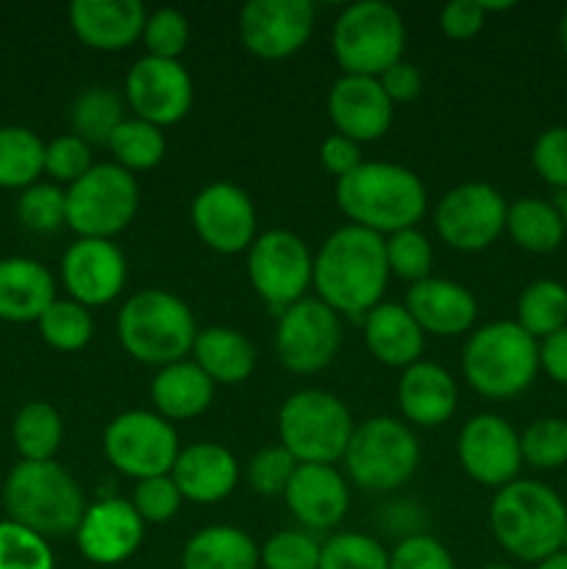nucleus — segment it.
<instances>
[{"mask_svg":"<svg viewBox=\"0 0 567 569\" xmlns=\"http://www.w3.org/2000/svg\"><path fill=\"white\" fill-rule=\"evenodd\" d=\"M484 22H487V14H484L478 0H454L439 14V28L445 31V37L459 39V42L476 37L484 28Z\"/></svg>","mask_w":567,"mask_h":569,"instance_id":"obj_51","label":"nucleus"},{"mask_svg":"<svg viewBox=\"0 0 567 569\" xmlns=\"http://www.w3.org/2000/svg\"><path fill=\"white\" fill-rule=\"evenodd\" d=\"M315 276V256L304 239L292 231H267L256 237L248 250V278L253 292L284 315L292 303L306 298Z\"/></svg>","mask_w":567,"mask_h":569,"instance_id":"obj_12","label":"nucleus"},{"mask_svg":"<svg viewBox=\"0 0 567 569\" xmlns=\"http://www.w3.org/2000/svg\"><path fill=\"white\" fill-rule=\"evenodd\" d=\"M320 164L322 170L331 172L337 181L339 178L350 176V172L361 167L359 144H356L354 139L342 137V133H334V137H328L326 142L320 144Z\"/></svg>","mask_w":567,"mask_h":569,"instance_id":"obj_52","label":"nucleus"},{"mask_svg":"<svg viewBox=\"0 0 567 569\" xmlns=\"http://www.w3.org/2000/svg\"><path fill=\"white\" fill-rule=\"evenodd\" d=\"M181 503L183 498L170 476H156L137 481L131 500V506L142 517V522H156V526L159 522H170L178 515V509H181Z\"/></svg>","mask_w":567,"mask_h":569,"instance_id":"obj_48","label":"nucleus"},{"mask_svg":"<svg viewBox=\"0 0 567 569\" xmlns=\"http://www.w3.org/2000/svg\"><path fill=\"white\" fill-rule=\"evenodd\" d=\"M14 448L20 450L22 461H53L64 439V422L50 403L31 400L22 406L11 426Z\"/></svg>","mask_w":567,"mask_h":569,"instance_id":"obj_33","label":"nucleus"},{"mask_svg":"<svg viewBox=\"0 0 567 569\" xmlns=\"http://www.w3.org/2000/svg\"><path fill=\"white\" fill-rule=\"evenodd\" d=\"M461 370L481 398H517L537 378L539 345L517 322H489L467 339Z\"/></svg>","mask_w":567,"mask_h":569,"instance_id":"obj_6","label":"nucleus"},{"mask_svg":"<svg viewBox=\"0 0 567 569\" xmlns=\"http://www.w3.org/2000/svg\"><path fill=\"white\" fill-rule=\"evenodd\" d=\"M317 569H389V553L367 533H337L322 545Z\"/></svg>","mask_w":567,"mask_h":569,"instance_id":"obj_41","label":"nucleus"},{"mask_svg":"<svg viewBox=\"0 0 567 569\" xmlns=\"http://www.w3.org/2000/svg\"><path fill=\"white\" fill-rule=\"evenodd\" d=\"M531 164L545 183L567 192V126H554L539 133L531 150Z\"/></svg>","mask_w":567,"mask_h":569,"instance_id":"obj_50","label":"nucleus"},{"mask_svg":"<svg viewBox=\"0 0 567 569\" xmlns=\"http://www.w3.org/2000/svg\"><path fill=\"white\" fill-rule=\"evenodd\" d=\"M342 459L356 487L367 492H389L415 476L420 445L406 422L395 417H370L354 428Z\"/></svg>","mask_w":567,"mask_h":569,"instance_id":"obj_9","label":"nucleus"},{"mask_svg":"<svg viewBox=\"0 0 567 569\" xmlns=\"http://www.w3.org/2000/svg\"><path fill=\"white\" fill-rule=\"evenodd\" d=\"M389 569H456L454 556L428 533L404 537L389 553Z\"/></svg>","mask_w":567,"mask_h":569,"instance_id":"obj_49","label":"nucleus"},{"mask_svg":"<svg viewBox=\"0 0 567 569\" xmlns=\"http://www.w3.org/2000/svg\"><path fill=\"white\" fill-rule=\"evenodd\" d=\"M103 453L115 470L133 481L170 476L178 453V433L172 422L153 411H122L106 426Z\"/></svg>","mask_w":567,"mask_h":569,"instance_id":"obj_11","label":"nucleus"},{"mask_svg":"<svg viewBox=\"0 0 567 569\" xmlns=\"http://www.w3.org/2000/svg\"><path fill=\"white\" fill-rule=\"evenodd\" d=\"M192 226L206 248L233 256L256 242L253 200L237 183H209L192 200Z\"/></svg>","mask_w":567,"mask_h":569,"instance_id":"obj_18","label":"nucleus"},{"mask_svg":"<svg viewBox=\"0 0 567 569\" xmlns=\"http://www.w3.org/2000/svg\"><path fill=\"white\" fill-rule=\"evenodd\" d=\"M350 409L326 389H300L284 400L278 411L281 448L298 465H334L348 450L354 437Z\"/></svg>","mask_w":567,"mask_h":569,"instance_id":"obj_7","label":"nucleus"},{"mask_svg":"<svg viewBox=\"0 0 567 569\" xmlns=\"http://www.w3.org/2000/svg\"><path fill=\"white\" fill-rule=\"evenodd\" d=\"M331 42L345 76L378 78L404 56V17L384 0L350 3L334 22Z\"/></svg>","mask_w":567,"mask_h":569,"instance_id":"obj_8","label":"nucleus"},{"mask_svg":"<svg viewBox=\"0 0 567 569\" xmlns=\"http://www.w3.org/2000/svg\"><path fill=\"white\" fill-rule=\"evenodd\" d=\"M489 526L506 553L526 565H539L561 550L567 506L545 483L511 481L493 498Z\"/></svg>","mask_w":567,"mask_h":569,"instance_id":"obj_3","label":"nucleus"},{"mask_svg":"<svg viewBox=\"0 0 567 569\" xmlns=\"http://www.w3.org/2000/svg\"><path fill=\"white\" fill-rule=\"evenodd\" d=\"M150 398H153L156 415L165 417L167 422L192 420L203 415L215 400V381L195 361L183 359L156 372L150 383Z\"/></svg>","mask_w":567,"mask_h":569,"instance_id":"obj_29","label":"nucleus"},{"mask_svg":"<svg viewBox=\"0 0 567 569\" xmlns=\"http://www.w3.org/2000/svg\"><path fill=\"white\" fill-rule=\"evenodd\" d=\"M478 3H481L484 14H487V11H509V9H515V3H509V0H506V3H487V0H478Z\"/></svg>","mask_w":567,"mask_h":569,"instance_id":"obj_56","label":"nucleus"},{"mask_svg":"<svg viewBox=\"0 0 567 569\" xmlns=\"http://www.w3.org/2000/svg\"><path fill=\"white\" fill-rule=\"evenodd\" d=\"M456 453L467 476L481 487H509L511 481H517L523 467L520 437L498 415H476L467 420Z\"/></svg>","mask_w":567,"mask_h":569,"instance_id":"obj_17","label":"nucleus"},{"mask_svg":"<svg viewBox=\"0 0 567 569\" xmlns=\"http://www.w3.org/2000/svg\"><path fill=\"white\" fill-rule=\"evenodd\" d=\"M142 42L148 48V56L178 61V56L189 44V20L178 9L153 11L145 20Z\"/></svg>","mask_w":567,"mask_h":569,"instance_id":"obj_45","label":"nucleus"},{"mask_svg":"<svg viewBox=\"0 0 567 569\" xmlns=\"http://www.w3.org/2000/svg\"><path fill=\"white\" fill-rule=\"evenodd\" d=\"M56 300V281L44 264L22 256L0 259V320L39 322Z\"/></svg>","mask_w":567,"mask_h":569,"instance_id":"obj_27","label":"nucleus"},{"mask_svg":"<svg viewBox=\"0 0 567 569\" xmlns=\"http://www.w3.org/2000/svg\"><path fill=\"white\" fill-rule=\"evenodd\" d=\"M117 337L131 359L161 370L192 353L198 328L181 298L165 289H142L117 315Z\"/></svg>","mask_w":567,"mask_h":569,"instance_id":"obj_5","label":"nucleus"},{"mask_svg":"<svg viewBox=\"0 0 567 569\" xmlns=\"http://www.w3.org/2000/svg\"><path fill=\"white\" fill-rule=\"evenodd\" d=\"M481 569H511L509 565H487V567H481Z\"/></svg>","mask_w":567,"mask_h":569,"instance_id":"obj_59","label":"nucleus"},{"mask_svg":"<svg viewBox=\"0 0 567 569\" xmlns=\"http://www.w3.org/2000/svg\"><path fill=\"white\" fill-rule=\"evenodd\" d=\"M3 503L9 520L44 539L76 533L87 511L78 481L56 461H20L6 478Z\"/></svg>","mask_w":567,"mask_h":569,"instance_id":"obj_4","label":"nucleus"},{"mask_svg":"<svg viewBox=\"0 0 567 569\" xmlns=\"http://www.w3.org/2000/svg\"><path fill=\"white\" fill-rule=\"evenodd\" d=\"M537 569H567V553L565 550H556L554 556H548V559L539 561Z\"/></svg>","mask_w":567,"mask_h":569,"instance_id":"obj_55","label":"nucleus"},{"mask_svg":"<svg viewBox=\"0 0 567 569\" xmlns=\"http://www.w3.org/2000/svg\"><path fill=\"white\" fill-rule=\"evenodd\" d=\"M384 237L359 226H345L322 242L315 256L311 283L317 298L337 315L365 317L381 303L389 281Z\"/></svg>","mask_w":567,"mask_h":569,"instance_id":"obj_1","label":"nucleus"},{"mask_svg":"<svg viewBox=\"0 0 567 569\" xmlns=\"http://www.w3.org/2000/svg\"><path fill=\"white\" fill-rule=\"evenodd\" d=\"M556 209H559V214H561V222H565V231H567V192H561V198H559V206H556Z\"/></svg>","mask_w":567,"mask_h":569,"instance_id":"obj_58","label":"nucleus"},{"mask_svg":"<svg viewBox=\"0 0 567 569\" xmlns=\"http://www.w3.org/2000/svg\"><path fill=\"white\" fill-rule=\"evenodd\" d=\"M39 333L44 342L61 353H76L92 342L94 322L89 309L76 300H53L42 317H39Z\"/></svg>","mask_w":567,"mask_h":569,"instance_id":"obj_38","label":"nucleus"},{"mask_svg":"<svg viewBox=\"0 0 567 569\" xmlns=\"http://www.w3.org/2000/svg\"><path fill=\"white\" fill-rule=\"evenodd\" d=\"M520 453L534 470H559L567 465V420L545 417L520 433Z\"/></svg>","mask_w":567,"mask_h":569,"instance_id":"obj_39","label":"nucleus"},{"mask_svg":"<svg viewBox=\"0 0 567 569\" xmlns=\"http://www.w3.org/2000/svg\"><path fill=\"white\" fill-rule=\"evenodd\" d=\"M259 545L233 526L203 528L189 539L181 556V569H259Z\"/></svg>","mask_w":567,"mask_h":569,"instance_id":"obj_31","label":"nucleus"},{"mask_svg":"<svg viewBox=\"0 0 567 569\" xmlns=\"http://www.w3.org/2000/svg\"><path fill=\"white\" fill-rule=\"evenodd\" d=\"M139 187L128 170L109 161L94 164L67 189V226L81 239H109L131 226Z\"/></svg>","mask_w":567,"mask_h":569,"instance_id":"obj_10","label":"nucleus"},{"mask_svg":"<svg viewBox=\"0 0 567 569\" xmlns=\"http://www.w3.org/2000/svg\"><path fill=\"white\" fill-rule=\"evenodd\" d=\"M145 522L128 500L106 498L87 506L76 531L78 550L87 561L100 567H115L131 559L142 545Z\"/></svg>","mask_w":567,"mask_h":569,"instance_id":"obj_20","label":"nucleus"},{"mask_svg":"<svg viewBox=\"0 0 567 569\" xmlns=\"http://www.w3.org/2000/svg\"><path fill=\"white\" fill-rule=\"evenodd\" d=\"M311 0H248L239 11V39L265 61L289 59L315 31Z\"/></svg>","mask_w":567,"mask_h":569,"instance_id":"obj_15","label":"nucleus"},{"mask_svg":"<svg viewBox=\"0 0 567 569\" xmlns=\"http://www.w3.org/2000/svg\"><path fill=\"white\" fill-rule=\"evenodd\" d=\"M328 117L334 128L356 144L376 142L392 128L395 103L378 78L342 76L328 92Z\"/></svg>","mask_w":567,"mask_h":569,"instance_id":"obj_21","label":"nucleus"},{"mask_svg":"<svg viewBox=\"0 0 567 569\" xmlns=\"http://www.w3.org/2000/svg\"><path fill=\"white\" fill-rule=\"evenodd\" d=\"M170 478L183 500L192 503H220L237 489L239 465L222 445L198 442L178 453Z\"/></svg>","mask_w":567,"mask_h":569,"instance_id":"obj_25","label":"nucleus"},{"mask_svg":"<svg viewBox=\"0 0 567 569\" xmlns=\"http://www.w3.org/2000/svg\"><path fill=\"white\" fill-rule=\"evenodd\" d=\"M506 231L528 253H554L567 233L559 209L539 198L515 200L506 209Z\"/></svg>","mask_w":567,"mask_h":569,"instance_id":"obj_32","label":"nucleus"},{"mask_svg":"<svg viewBox=\"0 0 567 569\" xmlns=\"http://www.w3.org/2000/svg\"><path fill=\"white\" fill-rule=\"evenodd\" d=\"M44 172V142L22 126L0 128V187L28 189Z\"/></svg>","mask_w":567,"mask_h":569,"instance_id":"obj_35","label":"nucleus"},{"mask_svg":"<svg viewBox=\"0 0 567 569\" xmlns=\"http://www.w3.org/2000/svg\"><path fill=\"white\" fill-rule=\"evenodd\" d=\"M426 333L415 317L398 303H378L365 315V345L387 367H411L420 361Z\"/></svg>","mask_w":567,"mask_h":569,"instance_id":"obj_28","label":"nucleus"},{"mask_svg":"<svg viewBox=\"0 0 567 569\" xmlns=\"http://www.w3.org/2000/svg\"><path fill=\"white\" fill-rule=\"evenodd\" d=\"M17 217L28 231L53 233L67 222V192L56 183H33L17 200Z\"/></svg>","mask_w":567,"mask_h":569,"instance_id":"obj_42","label":"nucleus"},{"mask_svg":"<svg viewBox=\"0 0 567 569\" xmlns=\"http://www.w3.org/2000/svg\"><path fill=\"white\" fill-rule=\"evenodd\" d=\"M342 342L339 315L320 298H304L278 315L276 353L295 376H315L326 370Z\"/></svg>","mask_w":567,"mask_h":569,"instance_id":"obj_13","label":"nucleus"},{"mask_svg":"<svg viewBox=\"0 0 567 569\" xmlns=\"http://www.w3.org/2000/svg\"><path fill=\"white\" fill-rule=\"evenodd\" d=\"M559 42H561V50H565V56H567V11L559 22Z\"/></svg>","mask_w":567,"mask_h":569,"instance_id":"obj_57","label":"nucleus"},{"mask_svg":"<svg viewBox=\"0 0 567 569\" xmlns=\"http://www.w3.org/2000/svg\"><path fill=\"white\" fill-rule=\"evenodd\" d=\"M295 470H298V461L292 459V453L281 448V445H276V448L259 450L250 459L248 483L253 492L265 495V498H276V495L287 492Z\"/></svg>","mask_w":567,"mask_h":569,"instance_id":"obj_46","label":"nucleus"},{"mask_svg":"<svg viewBox=\"0 0 567 569\" xmlns=\"http://www.w3.org/2000/svg\"><path fill=\"white\" fill-rule=\"evenodd\" d=\"M539 367L550 376V381L567 387V326L539 345Z\"/></svg>","mask_w":567,"mask_h":569,"instance_id":"obj_54","label":"nucleus"},{"mask_svg":"<svg viewBox=\"0 0 567 569\" xmlns=\"http://www.w3.org/2000/svg\"><path fill=\"white\" fill-rule=\"evenodd\" d=\"M192 353V361L215 381V387L217 383L233 387V383L248 381L256 370V348L237 328L211 326L198 331Z\"/></svg>","mask_w":567,"mask_h":569,"instance_id":"obj_30","label":"nucleus"},{"mask_svg":"<svg viewBox=\"0 0 567 569\" xmlns=\"http://www.w3.org/2000/svg\"><path fill=\"white\" fill-rule=\"evenodd\" d=\"M106 148L115 156V164H120L122 170H128L133 176V172L153 170L165 159L167 139L161 133V128L139 120V117H126L117 126V131L111 133Z\"/></svg>","mask_w":567,"mask_h":569,"instance_id":"obj_37","label":"nucleus"},{"mask_svg":"<svg viewBox=\"0 0 567 569\" xmlns=\"http://www.w3.org/2000/svg\"><path fill=\"white\" fill-rule=\"evenodd\" d=\"M406 311L415 317L422 333L437 337H459L470 331L478 317V303L472 292L448 278H431L411 283L406 295Z\"/></svg>","mask_w":567,"mask_h":569,"instance_id":"obj_24","label":"nucleus"},{"mask_svg":"<svg viewBox=\"0 0 567 569\" xmlns=\"http://www.w3.org/2000/svg\"><path fill=\"white\" fill-rule=\"evenodd\" d=\"M126 100L139 120L156 128L176 126L192 109V76L181 61L145 56L128 70Z\"/></svg>","mask_w":567,"mask_h":569,"instance_id":"obj_16","label":"nucleus"},{"mask_svg":"<svg viewBox=\"0 0 567 569\" xmlns=\"http://www.w3.org/2000/svg\"><path fill=\"white\" fill-rule=\"evenodd\" d=\"M284 500L306 531H328L348 515L350 489L331 465H298Z\"/></svg>","mask_w":567,"mask_h":569,"instance_id":"obj_22","label":"nucleus"},{"mask_svg":"<svg viewBox=\"0 0 567 569\" xmlns=\"http://www.w3.org/2000/svg\"><path fill=\"white\" fill-rule=\"evenodd\" d=\"M334 194L350 226L367 228L378 237L417 228L428 206L420 176L392 161H361L359 170L339 178Z\"/></svg>","mask_w":567,"mask_h":569,"instance_id":"obj_2","label":"nucleus"},{"mask_svg":"<svg viewBox=\"0 0 567 569\" xmlns=\"http://www.w3.org/2000/svg\"><path fill=\"white\" fill-rule=\"evenodd\" d=\"M92 150L76 133L56 137L53 142L44 144V172L59 183H76L78 178L92 170Z\"/></svg>","mask_w":567,"mask_h":569,"instance_id":"obj_47","label":"nucleus"},{"mask_svg":"<svg viewBox=\"0 0 567 569\" xmlns=\"http://www.w3.org/2000/svg\"><path fill=\"white\" fill-rule=\"evenodd\" d=\"M61 281L83 309L106 306L126 289L128 261L109 239H78L61 259Z\"/></svg>","mask_w":567,"mask_h":569,"instance_id":"obj_19","label":"nucleus"},{"mask_svg":"<svg viewBox=\"0 0 567 569\" xmlns=\"http://www.w3.org/2000/svg\"><path fill=\"white\" fill-rule=\"evenodd\" d=\"M378 83H381L384 92H387V98L392 100V103H409V100H415L422 89V78L420 72H417V67L404 59H400L398 64L389 67V70H384L381 76H378Z\"/></svg>","mask_w":567,"mask_h":569,"instance_id":"obj_53","label":"nucleus"},{"mask_svg":"<svg viewBox=\"0 0 567 569\" xmlns=\"http://www.w3.org/2000/svg\"><path fill=\"white\" fill-rule=\"evenodd\" d=\"M126 103L109 87H89L76 98L70 109L72 133L87 144H109L111 133L126 120Z\"/></svg>","mask_w":567,"mask_h":569,"instance_id":"obj_36","label":"nucleus"},{"mask_svg":"<svg viewBox=\"0 0 567 569\" xmlns=\"http://www.w3.org/2000/svg\"><path fill=\"white\" fill-rule=\"evenodd\" d=\"M506 200L489 183H459L439 200L434 226L448 248L478 253L506 231Z\"/></svg>","mask_w":567,"mask_h":569,"instance_id":"obj_14","label":"nucleus"},{"mask_svg":"<svg viewBox=\"0 0 567 569\" xmlns=\"http://www.w3.org/2000/svg\"><path fill=\"white\" fill-rule=\"evenodd\" d=\"M459 387L445 367L434 361H415L398 381L400 415L417 428H437L454 417Z\"/></svg>","mask_w":567,"mask_h":569,"instance_id":"obj_26","label":"nucleus"},{"mask_svg":"<svg viewBox=\"0 0 567 569\" xmlns=\"http://www.w3.org/2000/svg\"><path fill=\"white\" fill-rule=\"evenodd\" d=\"M517 326L534 339H548L567 326V287L550 278L528 283L517 300Z\"/></svg>","mask_w":567,"mask_h":569,"instance_id":"obj_34","label":"nucleus"},{"mask_svg":"<svg viewBox=\"0 0 567 569\" xmlns=\"http://www.w3.org/2000/svg\"><path fill=\"white\" fill-rule=\"evenodd\" d=\"M384 248H387L389 272L411 283L426 281L434 264V248L426 233L417 228H406V231L384 239Z\"/></svg>","mask_w":567,"mask_h":569,"instance_id":"obj_43","label":"nucleus"},{"mask_svg":"<svg viewBox=\"0 0 567 569\" xmlns=\"http://www.w3.org/2000/svg\"><path fill=\"white\" fill-rule=\"evenodd\" d=\"M48 539L14 520L0 522V569H53Z\"/></svg>","mask_w":567,"mask_h":569,"instance_id":"obj_40","label":"nucleus"},{"mask_svg":"<svg viewBox=\"0 0 567 569\" xmlns=\"http://www.w3.org/2000/svg\"><path fill=\"white\" fill-rule=\"evenodd\" d=\"M148 11L139 0H76L70 6V26L87 48L126 50L142 39Z\"/></svg>","mask_w":567,"mask_h":569,"instance_id":"obj_23","label":"nucleus"},{"mask_svg":"<svg viewBox=\"0 0 567 569\" xmlns=\"http://www.w3.org/2000/svg\"><path fill=\"white\" fill-rule=\"evenodd\" d=\"M561 550L567 553V528H565V537H561Z\"/></svg>","mask_w":567,"mask_h":569,"instance_id":"obj_60","label":"nucleus"},{"mask_svg":"<svg viewBox=\"0 0 567 569\" xmlns=\"http://www.w3.org/2000/svg\"><path fill=\"white\" fill-rule=\"evenodd\" d=\"M322 545L306 531H278L261 548L265 569H317Z\"/></svg>","mask_w":567,"mask_h":569,"instance_id":"obj_44","label":"nucleus"}]
</instances>
